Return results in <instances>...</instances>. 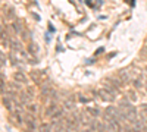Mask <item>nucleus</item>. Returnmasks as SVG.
Listing matches in <instances>:
<instances>
[{"instance_id":"nucleus-1","label":"nucleus","mask_w":147,"mask_h":132,"mask_svg":"<svg viewBox=\"0 0 147 132\" xmlns=\"http://www.w3.org/2000/svg\"><path fill=\"white\" fill-rule=\"evenodd\" d=\"M97 95H99L103 101H113L115 97H116L115 90L110 88V87H105V88L99 90V91H97Z\"/></svg>"},{"instance_id":"nucleus-2","label":"nucleus","mask_w":147,"mask_h":132,"mask_svg":"<svg viewBox=\"0 0 147 132\" xmlns=\"http://www.w3.org/2000/svg\"><path fill=\"white\" fill-rule=\"evenodd\" d=\"M27 126H28V129L30 131H32V132H35V131H38V128H37V121L32 117V116H27Z\"/></svg>"},{"instance_id":"nucleus-3","label":"nucleus","mask_w":147,"mask_h":132,"mask_svg":"<svg viewBox=\"0 0 147 132\" xmlns=\"http://www.w3.org/2000/svg\"><path fill=\"white\" fill-rule=\"evenodd\" d=\"M41 94L44 95V97H47V98H52V97H56V92L52 90V87H43L41 88Z\"/></svg>"},{"instance_id":"nucleus-4","label":"nucleus","mask_w":147,"mask_h":132,"mask_svg":"<svg viewBox=\"0 0 147 132\" xmlns=\"http://www.w3.org/2000/svg\"><path fill=\"white\" fill-rule=\"evenodd\" d=\"M87 126H88V129H90V131H93V132H97V126H99V121H97L96 117H91V119H88V123H87Z\"/></svg>"},{"instance_id":"nucleus-5","label":"nucleus","mask_w":147,"mask_h":132,"mask_svg":"<svg viewBox=\"0 0 147 132\" xmlns=\"http://www.w3.org/2000/svg\"><path fill=\"white\" fill-rule=\"evenodd\" d=\"M10 28H13V32H16V34H22V25H21V22L16 21V19L10 23Z\"/></svg>"},{"instance_id":"nucleus-6","label":"nucleus","mask_w":147,"mask_h":132,"mask_svg":"<svg viewBox=\"0 0 147 132\" xmlns=\"http://www.w3.org/2000/svg\"><path fill=\"white\" fill-rule=\"evenodd\" d=\"M57 109H59V107H57V104H56L55 101H52V103H50V106L47 107L46 115H47V116H53V115H55V112H56Z\"/></svg>"},{"instance_id":"nucleus-7","label":"nucleus","mask_w":147,"mask_h":132,"mask_svg":"<svg viewBox=\"0 0 147 132\" xmlns=\"http://www.w3.org/2000/svg\"><path fill=\"white\" fill-rule=\"evenodd\" d=\"M9 46H10L12 52H21V43H19V41H16V40H10Z\"/></svg>"},{"instance_id":"nucleus-8","label":"nucleus","mask_w":147,"mask_h":132,"mask_svg":"<svg viewBox=\"0 0 147 132\" xmlns=\"http://www.w3.org/2000/svg\"><path fill=\"white\" fill-rule=\"evenodd\" d=\"M140 110H141V113H140V117H141V121L146 123V122H147V104H141Z\"/></svg>"},{"instance_id":"nucleus-9","label":"nucleus","mask_w":147,"mask_h":132,"mask_svg":"<svg viewBox=\"0 0 147 132\" xmlns=\"http://www.w3.org/2000/svg\"><path fill=\"white\" fill-rule=\"evenodd\" d=\"M13 79H15L16 82H21V84L27 82V76L24 75V74H21V72H16V74L13 75Z\"/></svg>"},{"instance_id":"nucleus-10","label":"nucleus","mask_w":147,"mask_h":132,"mask_svg":"<svg viewBox=\"0 0 147 132\" xmlns=\"http://www.w3.org/2000/svg\"><path fill=\"white\" fill-rule=\"evenodd\" d=\"M5 16L9 19H15V12L13 9H10L9 6H5Z\"/></svg>"},{"instance_id":"nucleus-11","label":"nucleus","mask_w":147,"mask_h":132,"mask_svg":"<svg viewBox=\"0 0 147 132\" xmlns=\"http://www.w3.org/2000/svg\"><path fill=\"white\" fill-rule=\"evenodd\" d=\"M118 78H119L122 82H129V75H128L127 70H121L119 75H118Z\"/></svg>"},{"instance_id":"nucleus-12","label":"nucleus","mask_w":147,"mask_h":132,"mask_svg":"<svg viewBox=\"0 0 147 132\" xmlns=\"http://www.w3.org/2000/svg\"><path fill=\"white\" fill-rule=\"evenodd\" d=\"M38 132H52V126L47 125V123H43V125H40Z\"/></svg>"},{"instance_id":"nucleus-13","label":"nucleus","mask_w":147,"mask_h":132,"mask_svg":"<svg viewBox=\"0 0 147 132\" xmlns=\"http://www.w3.org/2000/svg\"><path fill=\"white\" fill-rule=\"evenodd\" d=\"M65 107H66V109H75V103H74V98L72 97H71V100H66Z\"/></svg>"},{"instance_id":"nucleus-14","label":"nucleus","mask_w":147,"mask_h":132,"mask_svg":"<svg viewBox=\"0 0 147 132\" xmlns=\"http://www.w3.org/2000/svg\"><path fill=\"white\" fill-rule=\"evenodd\" d=\"M37 50H38V47H37V46H34L32 43L28 46V52H30L31 54H35V53H37Z\"/></svg>"},{"instance_id":"nucleus-15","label":"nucleus","mask_w":147,"mask_h":132,"mask_svg":"<svg viewBox=\"0 0 147 132\" xmlns=\"http://www.w3.org/2000/svg\"><path fill=\"white\" fill-rule=\"evenodd\" d=\"M10 100H12V98H9V97H5V98H3V103H5V106L7 107V109L12 112V103H10Z\"/></svg>"},{"instance_id":"nucleus-16","label":"nucleus","mask_w":147,"mask_h":132,"mask_svg":"<svg viewBox=\"0 0 147 132\" xmlns=\"http://www.w3.org/2000/svg\"><path fill=\"white\" fill-rule=\"evenodd\" d=\"M87 110H88V113H90L91 116H94V117L100 115V110H99V109H87Z\"/></svg>"},{"instance_id":"nucleus-17","label":"nucleus","mask_w":147,"mask_h":132,"mask_svg":"<svg viewBox=\"0 0 147 132\" xmlns=\"http://www.w3.org/2000/svg\"><path fill=\"white\" fill-rule=\"evenodd\" d=\"M134 87H136V88H141V87H143V81H141L140 78L134 79Z\"/></svg>"},{"instance_id":"nucleus-18","label":"nucleus","mask_w":147,"mask_h":132,"mask_svg":"<svg viewBox=\"0 0 147 132\" xmlns=\"http://www.w3.org/2000/svg\"><path fill=\"white\" fill-rule=\"evenodd\" d=\"M62 116H63V109H57L52 117H62Z\"/></svg>"},{"instance_id":"nucleus-19","label":"nucleus","mask_w":147,"mask_h":132,"mask_svg":"<svg viewBox=\"0 0 147 132\" xmlns=\"http://www.w3.org/2000/svg\"><path fill=\"white\" fill-rule=\"evenodd\" d=\"M0 37H2V40H5V41L7 40V34H6V31L2 27H0Z\"/></svg>"},{"instance_id":"nucleus-20","label":"nucleus","mask_w":147,"mask_h":132,"mask_svg":"<svg viewBox=\"0 0 147 132\" xmlns=\"http://www.w3.org/2000/svg\"><path fill=\"white\" fill-rule=\"evenodd\" d=\"M9 59H10V62H12V65H18V59L15 57V54H12V53H10Z\"/></svg>"},{"instance_id":"nucleus-21","label":"nucleus","mask_w":147,"mask_h":132,"mask_svg":"<svg viewBox=\"0 0 147 132\" xmlns=\"http://www.w3.org/2000/svg\"><path fill=\"white\" fill-rule=\"evenodd\" d=\"M28 112H30V113H35V112H37V107H35L34 104H28Z\"/></svg>"},{"instance_id":"nucleus-22","label":"nucleus","mask_w":147,"mask_h":132,"mask_svg":"<svg viewBox=\"0 0 147 132\" xmlns=\"http://www.w3.org/2000/svg\"><path fill=\"white\" fill-rule=\"evenodd\" d=\"M80 101H81V103H87V101H88V98H85L84 95H80Z\"/></svg>"},{"instance_id":"nucleus-23","label":"nucleus","mask_w":147,"mask_h":132,"mask_svg":"<svg viewBox=\"0 0 147 132\" xmlns=\"http://www.w3.org/2000/svg\"><path fill=\"white\" fill-rule=\"evenodd\" d=\"M134 132H143V129H134Z\"/></svg>"},{"instance_id":"nucleus-24","label":"nucleus","mask_w":147,"mask_h":132,"mask_svg":"<svg viewBox=\"0 0 147 132\" xmlns=\"http://www.w3.org/2000/svg\"><path fill=\"white\" fill-rule=\"evenodd\" d=\"M84 132H93V131H90V129H87V131H84Z\"/></svg>"},{"instance_id":"nucleus-25","label":"nucleus","mask_w":147,"mask_h":132,"mask_svg":"<svg viewBox=\"0 0 147 132\" xmlns=\"http://www.w3.org/2000/svg\"><path fill=\"white\" fill-rule=\"evenodd\" d=\"M146 90H147V82H146Z\"/></svg>"},{"instance_id":"nucleus-26","label":"nucleus","mask_w":147,"mask_h":132,"mask_svg":"<svg viewBox=\"0 0 147 132\" xmlns=\"http://www.w3.org/2000/svg\"><path fill=\"white\" fill-rule=\"evenodd\" d=\"M146 70H147V66H146Z\"/></svg>"}]
</instances>
